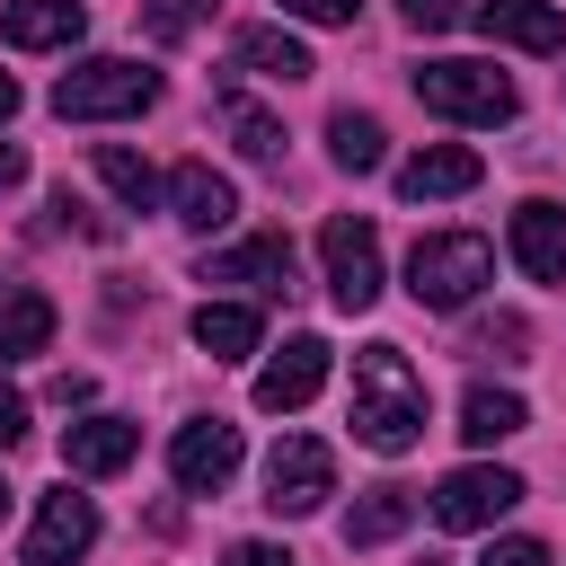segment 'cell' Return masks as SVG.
Masks as SVG:
<instances>
[{"label": "cell", "mask_w": 566, "mask_h": 566, "mask_svg": "<svg viewBox=\"0 0 566 566\" xmlns=\"http://www.w3.org/2000/svg\"><path fill=\"white\" fill-rule=\"evenodd\" d=\"M486 283H495V248H486L478 230H424V239L407 248V292H416V310H469Z\"/></svg>", "instance_id": "obj_2"}, {"label": "cell", "mask_w": 566, "mask_h": 566, "mask_svg": "<svg viewBox=\"0 0 566 566\" xmlns=\"http://www.w3.org/2000/svg\"><path fill=\"white\" fill-rule=\"evenodd\" d=\"M327 495H336V451L318 433H283L265 451V504L274 513H318Z\"/></svg>", "instance_id": "obj_6"}, {"label": "cell", "mask_w": 566, "mask_h": 566, "mask_svg": "<svg viewBox=\"0 0 566 566\" xmlns=\"http://www.w3.org/2000/svg\"><path fill=\"white\" fill-rule=\"evenodd\" d=\"M230 566H301V557H292V548H265V539H239Z\"/></svg>", "instance_id": "obj_31"}, {"label": "cell", "mask_w": 566, "mask_h": 566, "mask_svg": "<svg viewBox=\"0 0 566 566\" xmlns=\"http://www.w3.org/2000/svg\"><path fill=\"white\" fill-rule=\"evenodd\" d=\"M168 478H177L186 495H221V486L239 478V424H221V416L177 424V442H168Z\"/></svg>", "instance_id": "obj_8"}, {"label": "cell", "mask_w": 566, "mask_h": 566, "mask_svg": "<svg viewBox=\"0 0 566 566\" xmlns=\"http://www.w3.org/2000/svg\"><path fill=\"white\" fill-rule=\"evenodd\" d=\"M424 566H442V557H424Z\"/></svg>", "instance_id": "obj_35"}, {"label": "cell", "mask_w": 566, "mask_h": 566, "mask_svg": "<svg viewBox=\"0 0 566 566\" xmlns=\"http://www.w3.org/2000/svg\"><path fill=\"white\" fill-rule=\"evenodd\" d=\"M9 115H18V80L0 71V124H9Z\"/></svg>", "instance_id": "obj_33"}, {"label": "cell", "mask_w": 566, "mask_h": 566, "mask_svg": "<svg viewBox=\"0 0 566 566\" xmlns=\"http://www.w3.org/2000/svg\"><path fill=\"white\" fill-rule=\"evenodd\" d=\"M195 345H203L212 363L256 354V310H248V301H203V310H195Z\"/></svg>", "instance_id": "obj_23"}, {"label": "cell", "mask_w": 566, "mask_h": 566, "mask_svg": "<svg viewBox=\"0 0 566 566\" xmlns=\"http://www.w3.org/2000/svg\"><path fill=\"white\" fill-rule=\"evenodd\" d=\"M80 27H88L80 0H9L0 9V35L18 53H62V44H80Z\"/></svg>", "instance_id": "obj_15"}, {"label": "cell", "mask_w": 566, "mask_h": 566, "mask_svg": "<svg viewBox=\"0 0 566 566\" xmlns=\"http://www.w3.org/2000/svg\"><path fill=\"white\" fill-rule=\"evenodd\" d=\"M327 389V336H292L265 371H256V407L265 416H292V407H310Z\"/></svg>", "instance_id": "obj_10"}, {"label": "cell", "mask_w": 566, "mask_h": 566, "mask_svg": "<svg viewBox=\"0 0 566 566\" xmlns=\"http://www.w3.org/2000/svg\"><path fill=\"white\" fill-rule=\"evenodd\" d=\"M53 327H62V318H53V301H44V292H27V283H9V292H0V363L44 354V345H53Z\"/></svg>", "instance_id": "obj_19"}, {"label": "cell", "mask_w": 566, "mask_h": 566, "mask_svg": "<svg viewBox=\"0 0 566 566\" xmlns=\"http://www.w3.org/2000/svg\"><path fill=\"white\" fill-rule=\"evenodd\" d=\"M142 27H150L159 44H177V35L203 27V0H142Z\"/></svg>", "instance_id": "obj_26"}, {"label": "cell", "mask_w": 566, "mask_h": 566, "mask_svg": "<svg viewBox=\"0 0 566 566\" xmlns=\"http://www.w3.org/2000/svg\"><path fill=\"white\" fill-rule=\"evenodd\" d=\"M327 159L345 168V177H371L380 159H389V133H380V115H327Z\"/></svg>", "instance_id": "obj_21"}, {"label": "cell", "mask_w": 566, "mask_h": 566, "mask_svg": "<svg viewBox=\"0 0 566 566\" xmlns=\"http://www.w3.org/2000/svg\"><path fill=\"white\" fill-rule=\"evenodd\" d=\"M522 424H531V416H522L513 389H469V398H460V433H469V442H504V433H522Z\"/></svg>", "instance_id": "obj_25"}, {"label": "cell", "mask_w": 566, "mask_h": 566, "mask_svg": "<svg viewBox=\"0 0 566 566\" xmlns=\"http://www.w3.org/2000/svg\"><path fill=\"white\" fill-rule=\"evenodd\" d=\"M168 212H177L186 230H230L239 195H230V177H221L212 159H186V168H168Z\"/></svg>", "instance_id": "obj_14"}, {"label": "cell", "mask_w": 566, "mask_h": 566, "mask_svg": "<svg viewBox=\"0 0 566 566\" xmlns=\"http://www.w3.org/2000/svg\"><path fill=\"white\" fill-rule=\"evenodd\" d=\"M478 566H548V548H539V539H486Z\"/></svg>", "instance_id": "obj_29"}, {"label": "cell", "mask_w": 566, "mask_h": 566, "mask_svg": "<svg viewBox=\"0 0 566 566\" xmlns=\"http://www.w3.org/2000/svg\"><path fill=\"white\" fill-rule=\"evenodd\" d=\"M18 177H27V150H18V142H0V195H9Z\"/></svg>", "instance_id": "obj_32"}, {"label": "cell", "mask_w": 566, "mask_h": 566, "mask_svg": "<svg viewBox=\"0 0 566 566\" xmlns=\"http://www.w3.org/2000/svg\"><path fill=\"white\" fill-rule=\"evenodd\" d=\"M416 522V495L407 486H371V495H354V513H345V548H380V539H398Z\"/></svg>", "instance_id": "obj_20"}, {"label": "cell", "mask_w": 566, "mask_h": 566, "mask_svg": "<svg viewBox=\"0 0 566 566\" xmlns=\"http://www.w3.org/2000/svg\"><path fill=\"white\" fill-rule=\"evenodd\" d=\"M230 71H256V80H283V88H292V80H310L318 62H310V44L283 35V27H248V35L230 44Z\"/></svg>", "instance_id": "obj_18"}, {"label": "cell", "mask_w": 566, "mask_h": 566, "mask_svg": "<svg viewBox=\"0 0 566 566\" xmlns=\"http://www.w3.org/2000/svg\"><path fill=\"white\" fill-rule=\"evenodd\" d=\"M18 433H27V398H18V389H9V380H0V451H9V442H18Z\"/></svg>", "instance_id": "obj_30"}, {"label": "cell", "mask_w": 566, "mask_h": 566, "mask_svg": "<svg viewBox=\"0 0 566 566\" xmlns=\"http://www.w3.org/2000/svg\"><path fill=\"white\" fill-rule=\"evenodd\" d=\"M478 27L495 44H522V53H557L566 44V9L557 0H478Z\"/></svg>", "instance_id": "obj_16"}, {"label": "cell", "mask_w": 566, "mask_h": 566, "mask_svg": "<svg viewBox=\"0 0 566 566\" xmlns=\"http://www.w3.org/2000/svg\"><path fill=\"white\" fill-rule=\"evenodd\" d=\"M133 451H142V424H124V416H80L62 433V469L71 478H115Z\"/></svg>", "instance_id": "obj_13"}, {"label": "cell", "mask_w": 566, "mask_h": 566, "mask_svg": "<svg viewBox=\"0 0 566 566\" xmlns=\"http://www.w3.org/2000/svg\"><path fill=\"white\" fill-rule=\"evenodd\" d=\"M221 124H230V142H239V159H256V168H274V159H283V124H274L265 106H248L239 88L221 97Z\"/></svg>", "instance_id": "obj_24"}, {"label": "cell", "mask_w": 566, "mask_h": 566, "mask_svg": "<svg viewBox=\"0 0 566 566\" xmlns=\"http://www.w3.org/2000/svg\"><path fill=\"white\" fill-rule=\"evenodd\" d=\"M97 177H106V186H115V203H133V212L168 203V177H159L142 150H124V142H97Z\"/></svg>", "instance_id": "obj_22"}, {"label": "cell", "mask_w": 566, "mask_h": 566, "mask_svg": "<svg viewBox=\"0 0 566 566\" xmlns=\"http://www.w3.org/2000/svg\"><path fill=\"white\" fill-rule=\"evenodd\" d=\"M345 424L380 460H398V451L424 442V380H416V363L398 345H363L354 354V407H345Z\"/></svg>", "instance_id": "obj_1"}, {"label": "cell", "mask_w": 566, "mask_h": 566, "mask_svg": "<svg viewBox=\"0 0 566 566\" xmlns=\"http://www.w3.org/2000/svg\"><path fill=\"white\" fill-rule=\"evenodd\" d=\"M398 18L416 35H442V27H460V0H398Z\"/></svg>", "instance_id": "obj_27"}, {"label": "cell", "mask_w": 566, "mask_h": 566, "mask_svg": "<svg viewBox=\"0 0 566 566\" xmlns=\"http://www.w3.org/2000/svg\"><path fill=\"white\" fill-rule=\"evenodd\" d=\"M513 504H522V478H513V469H495V460H478V469H451V478L433 486V504H424V513H433L442 531H495Z\"/></svg>", "instance_id": "obj_7"}, {"label": "cell", "mask_w": 566, "mask_h": 566, "mask_svg": "<svg viewBox=\"0 0 566 566\" xmlns=\"http://www.w3.org/2000/svg\"><path fill=\"white\" fill-rule=\"evenodd\" d=\"M318 265H327L336 310H371V301H380V230H371V221L336 212V221L318 230Z\"/></svg>", "instance_id": "obj_5"}, {"label": "cell", "mask_w": 566, "mask_h": 566, "mask_svg": "<svg viewBox=\"0 0 566 566\" xmlns=\"http://www.w3.org/2000/svg\"><path fill=\"white\" fill-rule=\"evenodd\" d=\"M0 513H9V486H0Z\"/></svg>", "instance_id": "obj_34"}, {"label": "cell", "mask_w": 566, "mask_h": 566, "mask_svg": "<svg viewBox=\"0 0 566 566\" xmlns=\"http://www.w3.org/2000/svg\"><path fill=\"white\" fill-rule=\"evenodd\" d=\"M354 9L363 0H283V18H301V27H354Z\"/></svg>", "instance_id": "obj_28"}, {"label": "cell", "mask_w": 566, "mask_h": 566, "mask_svg": "<svg viewBox=\"0 0 566 566\" xmlns=\"http://www.w3.org/2000/svg\"><path fill=\"white\" fill-rule=\"evenodd\" d=\"M416 97H424L433 115H451V124H504V115L522 106L495 62H424V71H416Z\"/></svg>", "instance_id": "obj_4"}, {"label": "cell", "mask_w": 566, "mask_h": 566, "mask_svg": "<svg viewBox=\"0 0 566 566\" xmlns=\"http://www.w3.org/2000/svg\"><path fill=\"white\" fill-rule=\"evenodd\" d=\"M486 168H478V150H460V142H433V150H416L407 168H398V195L407 203H442V195H469Z\"/></svg>", "instance_id": "obj_17"}, {"label": "cell", "mask_w": 566, "mask_h": 566, "mask_svg": "<svg viewBox=\"0 0 566 566\" xmlns=\"http://www.w3.org/2000/svg\"><path fill=\"white\" fill-rule=\"evenodd\" d=\"M513 265L531 283H566V203H548V195L513 203Z\"/></svg>", "instance_id": "obj_12"}, {"label": "cell", "mask_w": 566, "mask_h": 566, "mask_svg": "<svg viewBox=\"0 0 566 566\" xmlns=\"http://www.w3.org/2000/svg\"><path fill=\"white\" fill-rule=\"evenodd\" d=\"M88 548H97V504L80 486H53L27 522V566H80Z\"/></svg>", "instance_id": "obj_9"}, {"label": "cell", "mask_w": 566, "mask_h": 566, "mask_svg": "<svg viewBox=\"0 0 566 566\" xmlns=\"http://www.w3.org/2000/svg\"><path fill=\"white\" fill-rule=\"evenodd\" d=\"M150 97H159V71L124 62V53H88L53 80V115H71V124H115V115H142Z\"/></svg>", "instance_id": "obj_3"}, {"label": "cell", "mask_w": 566, "mask_h": 566, "mask_svg": "<svg viewBox=\"0 0 566 566\" xmlns=\"http://www.w3.org/2000/svg\"><path fill=\"white\" fill-rule=\"evenodd\" d=\"M203 283H239V292H292V239L283 230H256L221 256H203Z\"/></svg>", "instance_id": "obj_11"}]
</instances>
